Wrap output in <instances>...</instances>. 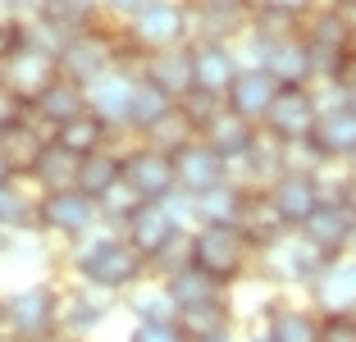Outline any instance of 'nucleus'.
I'll return each instance as SVG.
<instances>
[{
    "label": "nucleus",
    "mask_w": 356,
    "mask_h": 342,
    "mask_svg": "<svg viewBox=\"0 0 356 342\" xmlns=\"http://www.w3.org/2000/svg\"><path fill=\"white\" fill-rule=\"evenodd\" d=\"M96 228H101V206H96V197H87V192H78V187L37 197V233L51 238L60 251L74 247V242H83L87 233H96Z\"/></svg>",
    "instance_id": "obj_5"
},
{
    "label": "nucleus",
    "mask_w": 356,
    "mask_h": 342,
    "mask_svg": "<svg viewBox=\"0 0 356 342\" xmlns=\"http://www.w3.org/2000/svg\"><path fill=\"white\" fill-rule=\"evenodd\" d=\"M242 342H274L265 329H252V333H242Z\"/></svg>",
    "instance_id": "obj_47"
},
{
    "label": "nucleus",
    "mask_w": 356,
    "mask_h": 342,
    "mask_svg": "<svg viewBox=\"0 0 356 342\" xmlns=\"http://www.w3.org/2000/svg\"><path fill=\"white\" fill-rule=\"evenodd\" d=\"M124 311L133 315V320H178V301L174 292L165 288V279H142L133 292L124 297Z\"/></svg>",
    "instance_id": "obj_35"
},
{
    "label": "nucleus",
    "mask_w": 356,
    "mask_h": 342,
    "mask_svg": "<svg viewBox=\"0 0 356 342\" xmlns=\"http://www.w3.org/2000/svg\"><path fill=\"white\" fill-rule=\"evenodd\" d=\"M297 233H302V238L311 242L325 260L352 256V251H356V210L338 206V201H320V210H315Z\"/></svg>",
    "instance_id": "obj_12"
},
{
    "label": "nucleus",
    "mask_w": 356,
    "mask_h": 342,
    "mask_svg": "<svg viewBox=\"0 0 356 342\" xmlns=\"http://www.w3.org/2000/svg\"><path fill=\"white\" fill-rule=\"evenodd\" d=\"M0 338H10V333H5V292H0Z\"/></svg>",
    "instance_id": "obj_50"
},
{
    "label": "nucleus",
    "mask_w": 356,
    "mask_h": 342,
    "mask_svg": "<svg viewBox=\"0 0 356 342\" xmlns=\"http://www.w3.org/2000/svg\"><path fill=\"white\" fill-rule=\"evenodd\" d=\"M124 37L133 42L137 55L192 42V0H147L124 23Z\"/></svg>",
    "instance_id": "obj_6"
},
{
    "label": "nucleus",
    "mask_w": 356,
    "mask_h": 342,
    "mask_svg": "<svg viewBox=\"0 0 356 342\" xmlns=\"http://www.w3.org/2000/svg\"><path fill=\"white\" fill-rule=\"evenodd\" d=\"M32 342H74L69 333H42V338H32Z\"/></svg>",
    "instance_id": "obj_48"
},
{
    "label": "nucleus",
    "mask_w": 356,
    "mask_h": 342,
    "mask_svg": "<svg viewBox=\"0 0 356 342\" xmlns=\"http://www.w3.org/2000/svg\"><path fill=\"white\" fill-rule=\"evenodd\" d=\"M142 5H147V0H101V14H105L110 23H119V28H124V23L133 19Z\"/></svg>",
    "instance_id": "obj_42"
},
{
    "label": "nucleus",
    "mask_w": 356,
    "mask_h": 342,
    "mask_svg": "<svg viewBox=\"0 0 356 342\" xmlns=\"http://www.w3.org/2000/svg\"><path fill=\"white\" fill-rule=\"evenodd\" d=\"M325 265H329V260L320 256L297 228H293V233H283L279 242H270L265 251H256V274H261L270 288H279L283 297H288V292H302V297H306Z\"/></svg>",
    "instance_id": "obj_3"
},
{
    "label": "nucleus",
    "mask_w": 356,
    "mask_h": 342,
    "mask_svg": "<svg viewBox=\"0 0 356 342\" xmlns=\"http://www.w3.org/2000/svg\"><path fill=\"white\" fill-rule=\"evenodd\" d=\"M28 183L37 187V197H46V192H69V187H78V156H69L60 142H46V151L37 156V165H32Z\"/></svg>",
    "instance_id": "obj_29"
},
{
    "label": "nucleus",
    "mask_w": 356,
    "mask_h": 342,
    "mask_svg": "<svg viewBox=\"0 0 356 342\" xmlns=\"http://www.w3.org/2000/svg\"><path fill=\"white\" fill-rule=\"evenodd\" d=\"M133 92H137V69H133V64H119V69L101 73L96 83H87V110L115 128V137H128Z\"/></svg>",
    "instance_id": "obj_11"
},
{
    "label": "nucleus",
    "mask_w": 356,
    "mask_h": 342,
    "mask_svg": "<svg viewBox=\"0 0 356 342\" xmlns=\"http://www.w3.org/2000/svg\"><path fill=\"white\" fill-rule=\"evenodd\" d=\"M238 73H242L238 42H210V37H197V42H192V78H197V92L224 101Z\"/></svg>",
    "instance_id": "obj_13"
},
{
    "label": "nucleus",
    "mask_w": 356,
    "mask_h": 342,
    "mask_svg": "<svg viewBox=\"0 0 356 342\" xmlns=\"http://www.w3.org/2000/svg\"><path fill=\"white\" fill-rule=\"evenodd\" d=\"M178 329L188 333V338H206V333H220V329H238L233 297L229 301H206V306H188V311H178Z\"/></svg>",
    "instance_id": "obj_37"
},
{
    "label": "nucleus",
    "mask_w": 356,
    "mask_h": 342,
    "mask_svg": "<svg viewBox=\"0 0 356 342\" xmlns=\"http://www.w3.org/2000/svg\"><path fill=\"white\" fill-rule=\"evenodd\" d=\"M252 10L256 0H192V42H238L252 28Z\"/></svg>",
    "instance_id": "obj_18"
},
{
    "label": "nucleus",
    "mask_w": 356,
    "mask_h": 342,
    "mask_svg": "<svg viewBox=\"0 0 356 342\" xmlns=\"http://www.w3.org/2000/svg\"><path fill=\"white\" fill-rule=\"evenodd\" d=\"M64 297H60V333H69L74 342H96V333L110 324V315L124 311V297L115 292H101L92 283H60Z\"/></svg>",
    "instance_id": "obj_7"
},
{
    "label": "nucleus",
    "mask_w": 356,
    "mask_h": 342,
    "mask_svg": "<svg viewBox=\"0 0 356 342\" xmlns=\"http://www.w3.org/2000/svg\"><path fill=\"white\" fill-rule=\"evenodd\" d=\"M119 178H124V137H119L115 146L96 151V156L78 160V192H87V197H96V201H101Z\"/></svg>",
    "instance_id": "obj_34"
},
{
    "label": "nucleus",
    "mask_w": 356,
    "mask_h": 342,
    "mask_svg": "<svg viewBox=\"0 0 356 342\" xmlns=\"http://www.w3.org/2000/svg\"><path fill=\"white\" fill-rule=\"evenodd\" d=\"M265 192H270V201L279 206V215L288 219V228H302L306 219L320 210V183H315V174H297V169H283V174L274 178Z\"/></svg>",
    "instance_id": "obj_21"
},
{
    "label": "nucleus",
    "mask_w": 356,
    "mask_h": 342,
    "mask_svg": "<svg viewBox=\"0 0 356 342\" xmlns=\"http://www.w3.org/2000/svg\"><path fill=\"white\" fill-rule=\"evenodd\" d=\"M320 324H325V315L315 311L311 301L283 297L270 311V320H265V333L274 342H320Z\"/></svg>",
    "instance_id": "obj_23"
},
{
    "label": "nucleus",
    "mask_w": 356,
    "mask_h": 342,
    "mask_svg": "<svg viewBox=\"0 0 356 342\" xmlns=\"http://www.w3.org/2000/svg\"><path fill=\"white\" fill-rule=\"evenodd\" d=\"M137 78H147L151 87H160V92L174 96V101L192 96L197 92V78H192V42L165 46V51H147L137 60Z\"/></svg>",
    "instance_id": "obj_14"
},
{
    "label": "nucleus",
    "mask_w": 356,
    "mask_h": 342,
    "mask_svg": "<svg viewBox=\"0 0 356 342\" xmlns=\"http://www.w3.org/2000/svg\"><path fill=\"white\" fill-rule=\"evenodd\" d=\"M46 142H51V133H46L32 114H23L19 124L10 128V133L0 137V160L10 165V174L14 178H28L32 174V165H37V156L46 151Z\"/></svg>",
    "instance_id": "obj_24"
},
{
    "label": "nucleus",
    "mask_w": 356,
    "mask_h": 342,
    "mask_svg": "<svg viewBox=\"0 0 356 342\" xmlns=\"http://www.w3.org/2000/svg\"><path fill=\"white\" fill-rule=\"evenodd\" d=\"M238 228L247 233V242H252L256 251H265L270 242H279L283 233H293L288 228V219L279 215V206L270 201V192H247V206H242V219H238Z\"/></svg>",
    "instance_id": "obj_25"
},
{
    "label": "nucleus",
    "mask_w": 356,
    "mask_h": 342,
    "mask_svg": "<svg viewBox=\"0 0 356 342\" xmlns=\"http://www.w3.org/2000/svg\"><path fill=\"white\" fill-rule=\"evenodd\" d=\"M64 270H69V279L92 283V288L115 292V297H128V292L151 274L133 242H128L119 228H105V224L96 228V233H87L83 242L64 247Z\"/></svg>",
    "instance_id": "obj_1"
},
{
    "label": "nucleus",
    "mask_w": 356,
    "mask_h": 342,
    "mask_svg": "<svg viewBox=\"0 0 356 342\" xmlns=\"http://www.w3.org/2000/svg\"><path fill=\"white\" fill-rule=\"evenodd\" d=\"M279 78H274L270 69H261V64H242V73L233 78L229 96H224V105H229L238 119H247V124L261 128L265 124V114H270V105L279 101Z\"/></svg>",
    "instance_id": "obj_17"
},
{
    "label": "nucleus",
    "mask_w": 356,
    "mask_h": 342,
    "mask_svg": "<svg viewBox=\"0 0 356 342\" xmlns=\"http://www.w3.org/2000/svg\"><path fill=\"white\" fill-rule=\"evenodd\" d=\"M178 110L174 96H165L160 87H151L147 78H137V92H133V110H128V137H151L160 124H165L169 114Z\"/></svg>",
    "instance_id": "obj_30"
},
{
    "label": "nucleus",
    "mask_w": 356,
    "mask_h": 342,
    "mask_svg": "<svg viewBox=\"0 0 356 342\" xmlns=\"http://www.w3.org/2000/svg\"><path fill=\"white\" fill-rule=\"evenodd\" d=\"M315 156L325 165H356V110L338 105H320V119H315L311 133Z\"/></svg>",
    "instance_id": "obj_16"
},
{
    "label": "nucleus",
    "mask_w": 356,
    "mask_h": 342,
    "mask_svg": "<svg viewBox=\"0 0 356 342\" xmlns=\"http://www.w3.org/2000/svg\"><path fill=\"white\" fill-rule=\"evenodd\" d=\"M165 288L174 292L178 311H188V306H206V301H229V292H233V288H224L215 274H206L201 265H183L178 274H169V279H165Z\"/></svg>",
    "instance_id": "obj_33"
},
{
    "label": "nucleus",
    "mask_w": 356,
    "mask_h": 342,
    "mask_svg": "<svg viewBox=\"0 0 356 342\" xmlns=\"http://www.w3.org/2000/svg\"><path fill=\"white\" fill-rule=\"evenodd\" d=\"M0 342H14V338H0Z\"/></svg>",
    "instance_id": "obj_53"
},
{
    "label": "nucleus",
    "mask_w": 356,
    "mask_h": 342,
    "mask_svg": "<svg viewBox=\"0 0 356 342\" xmlns=\"http://www.w3.org/2000/svg\"><path fill=\"white\" fill-rule=\"evenodd\" d=\"M23 114H28V110H23V105H19V101H14V96H10V92H5V87H0V137L10 133V128H14V124H19Z\"/></svg>",
    "instance_id": "obj_43"
},
{
    "label": "nucleus",
    "mask_w": 356,
    "mask_h": 342,
    "mask_svg": "<svg viewBox=\"0 0 356 342\" xmlns=\"http://www.w3.org/2000/svg\"><path fill=\"white\" fill-rule=\"evenodd\" d=\"M306 301L320 315H356V251L329 260L325 270H320V279L311 283Z\"/></svg>",
    "instance_id": "obj_19"
},
{
    "label": "nucleus",
    "mask_w": 356,
    "mask_h": 342,
    "mask_svg": "<svg viewBox=\"0 0 356 342\" xmlns=\"http://www.w3.org/2000/svg\"><path fill=\"white\" fill-rule=\"evenodd\" d=\"M320 342H356V315H325Z\"/></svg>",
    "instance_id": "obj_41"
},
{
    "label": "nucleus",
    "mask_w": 356,
    "mask_h": 342,
    "mask_svg": "<svg viewBox=\"0 0 356 342\" xmlns=\"http://www.w3.org/2000/svg\"><path fill=\"white\" fill-rule=\"evenodd\" d=\"M37 19L55 23L60 32H69V37H74V32L96 28L105 14H101V0H46L42 10H37Z\"/></svg>",
    "instance_id": "obj_36"
},
{
    "label": "nucleus",
    "mask_w": 356,
    "mask_h": 342,
    "mask_svg": "<svg viewBox=\"0 0 356 342\" xmlns=\"http://www.w3.org/2000/svg\"><path fill=\"white\" fill-rule=\"evenodd\" d=\"M124 178L147 201H169L178 192L174 156L160 151V146H151V142H137V137H124Z\"/></svg>",
    "instance_id": "obj_9"
},
{
    "label": "nucleus",
    "mask_w": 356,
    "mask_h": 342,
    "mask_svg": "<svg viewBox=\"0 0 356 342\" xmlns=\"http://www.w3.org/2000/svg\"><path fill=\"white\" fill-rule=\"evenodd\" d=\"M247 192H252V187H242L238 178H224V183H215L210 192L192 197V206H197V224H238L242 206H247Z\"/></svg>",
    "instance_id": "obj_32"
},
{
    "label": "nucleus",
    "mask_w": 356,
    "mask_h": 342,
    "mask_svg": "<svg viewBox=\"0 0 356 342\" xmlns=\"http://www.w3.org/2000/svg\"><path fill=\"white\" fill-rule=\"evenodd\" d=\"M192 265L215 274L224 288H238L242 279L256 274V247L238 224H197L192 228Z\"/></svg>",
    "instance_id": "obj_2"
},
{
    "label": "nucleus",
    "mask_w": 356,
    "mask_h": 342,
    "mask_svg": "<svg viewBox=\"0 0 356 342\" xmlns=\"http://www.w3.org/2000/svg\"><path fill=\"white\" fill-rule=\"evenodd\" d=\"M174 174H178V192H188V197H201L210 192L215 183L229 178V160L206 142V137H192L174 151Z\"/></svg>",
    "instance_id": "obj_15"
},
{
    "label": "nucleus",
    "mask_w": 356,
    "mask_h": 342,
    "mask_svg": "<svg viewBox=\"0 0 356 342\" xmlns=\"http://www.w3.org/2000/svg\"><path fill=\"white\" fill-rule=\"evenodd\" d=\"M10 178H14V174H10V165H5V160H0V187L10 183Z\"/></svg>",
    "instance_id": "obj_51"
},
{
    "label": "nucleus",
    "mask_w": 356,
    "mask_h": 342,
    "mask_svg": "<svg viewBox=\"0 0 356 342\" xmlns=\"http://www.w3.org/2000/svg\"><path fill=\"white\" fill-rule=\"evenodd\" d=\"M60 297L64 288L55 279L19 283L14 292H5V333L14 342H32L42 333H60Z\"/></svg>",
    "instance_id": "obj_4"
},
{
    "label": "nucleus",
    "mask_w": 356,
    "mask_h": 342,
    "mask_svg": "<svg viewBox=\"0 0 356 342\" xmlns=\"http://www.w3.org/2000/svg\"><path fill=\"white\" fill-rule=\"evenodd\" d=\"M119 233H124V238L133 242L137 256L147 260V270H151V260H156L160 251H165L169 242L178 238V233H188V228H178V224H174V215H169V210L160 206V201H147V206L137 210V215L128 219V224L119 228Z\"/></svg>",
    "instance_id": "obj_20"
},
{
    "label": "nucleus",
    "mask_w": 356,
    "mask_h": 342,
    "mask_svg": "<svg viewBox=\"0 0 356 342\" xmlns=\"http://www.w3.org/2000/svg\"><path fill=\"white\" fill-rule=\"evenodd\" d=\"M315 119H320V92L315 87H283L279 101L265 114L261 133H270L279 146H302V142H311Z\"/></svg>",
    "instance_id": "obj_8"
},
{
    "label": "nucleus",
    "mask_w": 356,
    "mask_h": 342,
    "mask_svg": "<svg viewBox=\"0 0 356 342\" xmlns=\"http://www.w3.org/2000/svg\"><path fill=\"white\" fill-rule=\"evenodd\" d=\"M256 133H261V128H256V124H247V119H238V114H233L229 105H224V110L215 114V119H210L206 128H201V137H206V142L215 146V151H220L224 160H229V169L238 165V160L247 156V151H252Z\"/></svg>",
    "instance_id": "obj_27"
},
{
    "label": "nucleus",
    "mask_w": 356,
    "mask_h": 342,
    "mask_svg": "<svg viewBox=\"0 0 356 342\" xmlns=\"http://www.w3.org/2000/svg\"><path fill=\"white\" fill-rule=\"evenodd\" d=\"M83 110H87V87L74 83V78H64V73L28 105V114H32V119H37V124H42L51 137H55V128H64L69 119H78Z\"/></svg>",
    "instance_id": "obj_22"
},
{
    "label": "nucleus",
    "mask_w": 356,
    "mask_h": 342,
    "mask_svg": "<svg viewBox=\"0 0 356 342\" xmlns=\"http://www.w3.org/2000/svg\"><path fill=\"white\" fill-rule=\"evenodd\" d=\"M96 206H101V224H105V228H124L128 219L137 215V210L147 206V197H142V192H137L128 178H119V183L110 187L101 201H96Z\"/></svg>",
    "instance_id": "obj_38"
},
{
    "label": "nucleus",
    "mask_w": 356,
    "mask_h": 342,
    "mask_svg": "<svg viewBox=\"0 0 356 342\" xmlns=\"http://www.w3.org/2000/svg\"><path fill=\"white\" fill-rule=\"evenodd\" d=\"M55 142H60L69 156L87 160V156H96V151H105V146H115L119 137H115V128L105 124V119H96L92 110H83L78 119H69L64 128H55Z\"/></svg>",
    "instance_id": "obj_28"
},
{
    "label": "nucleus",
    "mask_w": 356,
    "mask_h": 342,
    "mask_svg": "<svg viewBox=\"0 0 356 342\" xmlns=\"http://www.w3.org/2000/svg\"><path fill=\"white\" fill-rule=\"evenodd\" d=\"M320 5H325V0H256V10L283 14V19H293V23H306Z\"/></svg>",
    "instance_id": "obj_40"
},
{
    "label": "nucleus",
    "mask_w": 356,
    "mask_h": 342,
    "mask_svg": "<svg viewBox=\"0 0 356 342\" xmlns=\"http://www.w3.org/2000/svg\"><path fill=\"white\" fill-rule=\"evenodd\" d=\"M42 5H46V0H10V10H14V14H37Z\"/></svg>",
    "instance_id": "obj_46"
},
{
    "label": "nucleus",
    "mask_w": 356,
    "mask_h": 342,
    "mask_svg": "<svg viewBox=\"0 0 356 342\" xmlns=\"http://www.w3.org/2000/svg\"><path fill=\"white\" fill-rule=\"evenodd\" d=\"M283 174V146L274 142L270 133H256L252 151L238 160V165L229 169V178H238L242 187H252V192H261V187H270L274 178Z\"/></svg>",
    "instance_id": "obj_26"
},
{
    "label": "nucleus",
    "mask_w": 356,
    "mask_h": 342,
    "mask_svg": "<svg viewBox=\"0 0 356 342\" xmlns=\"http://www.w3.org/2000/svg\"><path fill=\"white\" fill-rule=\"evenodd\" d=\"M0 228L19 238V233H37V187L28 178H10L0 187Z\"/></svg>",
    "instance_id": "obj_31"
},
{
    "label": "nucleus",
    "mask_w": 356,
    "mask_h": 342,
    "mask_svg": "<svg viewBox=\"0 0 356 342\" xmlns=\"http://www.w3.org/2000/svg\"><path fill=\"white\" fill-rule=\"evenodd\" d=\"M124 342H188V333L178 329V320H133Z\"/></svg>",
    "instance_id": "obj_39"
},
{
    "label": "nucleus",
    "mask_w": 356,
    "mask_h": 342,
    "mask_svg": "<svg viewBox=\"0 0 356 342\" xmlns=\"http://www.w3.org/2000/svg\"><path fill=\"white\" fill-rule=\"evenodd\" d=\"M325 5H343V0H325Z\"/></svg>",
    "instance_id": "obj_52"
},
{
    "label": "nucleus",
    "mask_w": 356,
    "mask_h": 342,
    "mask_svg": "<svg viewBox=\"0 0 356 342\" xmlns=\"http://www.w3.org/2000/svg\"><path fill=\"white\" fill-rule=\"evenodd\" d=\"M334 87H338V101H343L347 110H356V60H352V69H347Z\"/></svg>",
    "instance_id": "obj_44"
},
{
    "label": "nucleus",
    "mask_w": 356,
    "mask_h": 342,
    "mask_svg": "<svg viewBox=\"0 0 356 342\" xmlns=\"http://www.w3.org/2000/svg\"><path fill=\"white\" fill-rule=\"evenodd\" d=\"M188 342H242V329H220V333H206V338H188Z\"/></svg>",
    "instance_id": "obj_45"
},
{
    "label": "nucleus",
    "mask_w": 356,
    "mask_h": 342,
    "mask_svg": "<svg viewBox=\"0 0 356 342\" xmlns=\"http://www.w3.org/2000/svg\"><path fill=\"white\" fill-rule=\"evenodd\" d=\"M10 242H14V238L5 233V228H0V256H10Z\"/></svg>",
    "instance_id": "obj_49"
},
{
    "label": "nucleus",
    "mask_w": 356,
    "mask_h": 342,
    "mask_svg": "<svg viewBox=\"0 0 356 342\" xmlns=\"http://www.w3.org/2000/svg\"><path fill=\"white\" fill-rule=\"evenodd\" d=\"M55 78H60V60L46 55V51H37V46H19L10 60H0V87H5L23 110H28Z\"/></svg>",
    "instance_id": "obj_10"
}]
</instances>
